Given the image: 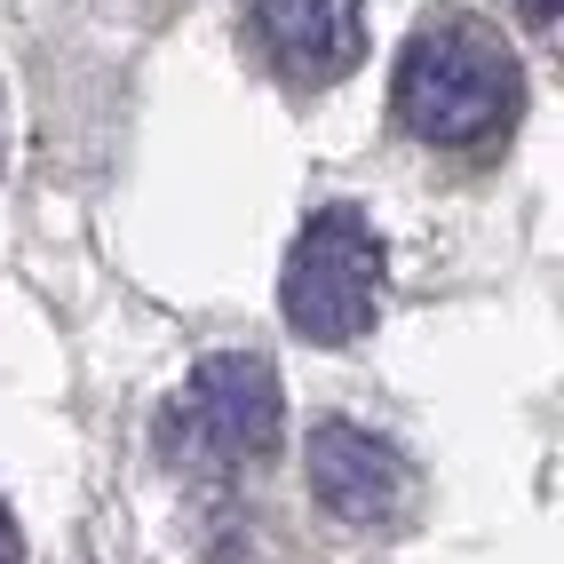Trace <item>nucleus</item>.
Instances as JSON below:
<instances>
[{"label": "nucleus", "instance_id": "4", "mask_svg": "<svg viewBox=\"0 0 564 564\" xmlns=\"http://www.w3.org/2000/svg\"><path fill=\"white\" fill-rule=\"evenodd\" d=\"M311 494L334 524H398L413 501V469L390 437H373L358 422H318L311 430Z\"/></svg>", "mask_w": 564, "mask_h": 564}, {"label": "nucleus", "instance_id": "3", "mask_svg": "<svg viewBox=\"0 0 564 564\" xmlns=\"http://www.w3.org/2000/svg\"><path fill=\"white\" fill-rule=\"evenodd\" d=\"M286 422V398H279V373L262 366L254 350H215L192 366L183 398L167 405V430L192 462H247V454H271Z\"/></svg>", "mask_w": 564, "mask_h": 564}, {"label": "nucleus", "instance_id": "2", "mask_svg": "<svg viewBox=\"0 0 564 564\" xmlns=\"http://www.w3.org/2000/svg\"><path fill=\"white\" fill-rule=\"evenodd\" d=\"M279 311L303 343H326V350L358 343L373 326V311H382V239L358 207H318L303 223L279 279Z\"/></svg>", "mask_w": 564, "mask_h": 564}, {"label": "nucleus", "instance_id": "6", "mask_svg": "<svg viewBox=\"0 0 564 564\" xmlns=\"http://www.w3.org/2000/svg\"><path fill=\"white\" fill-rule=\"evenodd\" d=\"M0 564H24V541H17V517H9V501H0Z\"/></svg>", "mask_w": 564, "mask_h": 564}, {"label": "nucleus", "instance_id": "7", "mask_svg": "<svg viewBox=\"0 0 564 564\" xmlns=\"http://www.w3.org/2000/svg\"><path fill=\"white\" fill-rule=\"evenodd\" d=\"M556 9H564V0H517V17L533 24V32H549V24H556Z\"/></svg>", "mask_w": 564, "mask_h": 564}, {"label": "nucleus", "instance_id": "5", "mask_svg": "<svg viewBox=\"0 0 564 564\" xmlns=\"http://www.w3.org/2000/svg\"><path fill=\"white\" fill-rule=\"evenodd\" d=\"M247 17L286 80L326 88L366 56V0H247Z\"/></svg>", "mask_w": 564, "mask_h": 564}, {"label": "nucleus", "instance_id": "1", "mask_svg": "<svg viewBox=\"0 0 564 564\" xmlns=\"http://www.w3.org/2000/svg\"><path fill=\"white\" fill-rule=\"evenodd\" d=\"M517 104H524L517 56L469 17H437L398 48V120L422 143H445V152L485 143L517 120Z\"/></svg>", "mask_w": 564, "mask_h": 564}]
</instances>
